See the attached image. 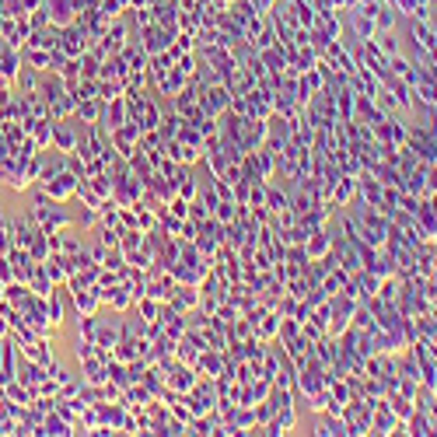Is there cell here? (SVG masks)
Wrapping results in <instances>:
<instances>
[{
	"instance_id": "obj_19",
	"label": "cell",
	"mask_w": 437,
	"mask_h": 437,
	"mask_svg": "<svg viewBox=\"0 0 437 437\" xmlns=\"http://www.w3.org/2000/svg\"><path fill=\"white\" fill-rule=\"evenodd\" d=\"M101 98H81L78 101V109H74V119L78 123H85V126H91V123H101Z\"/></svg>"
},
{
	"instance_id": "obj_27",
	"label": "cell",
	"mask_w": 437,
	"mask_h": 437,
	"mask_svg": "<svg viewBox=\"0 0 437 437\" xmlns=\"http://www.w3.org/2000/svg\"><path fill=\"white\" fill-rule=\"evenodd\" d=\"M347 280H350V273L343 269V266H333L329 273H326V280H322V287H326V294L333 297V294H340L343 287H347Z\"/></svg>"
},
{
	"instance_id": "obj_2",
	"label": "cell",
	"mask_w": 437,
	"mask_h": 437,
	"mask_svg": "<svg viewBox=\"0 0 437 437\" xmlns=\"http://www.w3.org/2000/svg\"><path fill=\"white\" fill-rule=\"evenodd\" d=\"M371 413H374V399H367V395H357L343 406V420L350 427V437L371 434Z\"/></svg>"
},
{
	"instance_id": "obj_21",
	"label": "cell",
	"mask_w": 437,
	"mask_h": 437,
	"mask_svg": "<svg viewBox=\"0 0 437 437\" xmlns=\"http://www.w3.org/2000/svg\"><path fill=\"white\" fill-rule=\"evenodd\" d=\"M287 207H290V192L280 189L276 182H266V210H269V214H280V210H287Z\"/></svg>"
},
{
	"instance_id": "obj_16",
	"label": "cell",
	"mask_w": 437,
	"mask_h": 437,
	"mask_svg": "<svg viewBox=\"0 0 437 437\" xmlns=\"http://www.w3.org/2000/svg\"><path fill=\"white\" fill-rule=\"evenodd\" d=\"M280 322H283V319H280V315H276L273 308H266V312H262L259 319H256V326H252V333L259 336L262 343H273V340L280 336Z\"/></svg>"
},
{
	"instance_id": "obj_13",
	"label": "cell",
	"mask_w": 437,
	"mask_h": 437,
	"mask_svg": "<svg viewBox=\"0 0 437 437\" xmlns=\"http://www.w3.org/2000/svg\"><path fill=\"white\" fill-rule=\"evenodd\" d=\"M126 119H130V109H126V98H123V94L101 105V126H105V133H112V130L123 126Z\"/></svg>"
},
{
	"instance_id": "obj_4",
	"label": "cell",
	"mask_w": 437,
	"mask_h": 437,
	"mask_svg": "<svg viewBox=\"0 0 437 437\" xmlns=\"http://www.w3.org/2000/svg\"><path fill=\"white\" fill-rule=\"evenodd\" d=\"M39 185H42V189H46V192L53 196V199H63V203H67V199H74V196H78V185H81V175H78V172H70V168H60V172H56V175H49V178H42Z\"/></svg>"
},
{
	"instance_id": "obj_39",
	"label": "cell",
	"mask_w": 437,
	"mask_h": 437,
	"mask_svg": "<svg viewBox=\"0 0 437 437\" xmlns=\"http://www.w3.org/2000/svg\"><path fill=\"white\" fill-rule=\"evenodd\" d=\"M434 116H437V105H434Z\"/></svg>"
},
{
	"instance_id": "obj_35",
	"label": "cell",
	"mask_w": 437,
	"mask_h": 437,
	"mask_svg": "<svg viewBox=\"0 0 437 437\" xmlns=\"http://www.w3.org/2000/svg\"><path fill=\"white\" fill-rule=\"evenodd\" d=\"M14 280V266H11V256L0 252V283H11Z\"/></svg>"
},
{
	"instance_id": "obj_28",
	"label": "cell",
	"mask_w": 437,
	"mask_h": 437,
	"mask_svg": "<svg viewBox=\"0 0 437 437\" xmlns=\"http://www.w3.org/2000/svg\"><path fill=\"white\" fill-rule=\"evenodd\" d=\"M406 427H410V434L413 437H431L434 434V424H431V417H427L424 410H417V413L406 420Z\"/></svg>"
},
{
	"instance_id": "obj_10",
	"label": "cell",
	"mask_w": 437,
	"mask_h": 437,
	"mask_svg": "<svg viewBox=\"0 0 437 437\" xmlns=\"http://www.w3.org/2000/svg\"><path fill=\"white\" fill-rule=\"evenodd\" d=\"M224 360H228V353H221V350H203L196 360H192V367H196V374L199 378H221L224 374Z\"/></svg>"
},
{
	"instance_id": "obj_1",
	"label": "cell",
	"mask_w": 437,
	"mask_h": 437,
	"mask_svg": "<svg viewBox=\"0 0 437 437\" xmlns=\"http://www.w3.org/2000/svg\"><path fill=\"white\" fill-rule=\"evenodd\" d=\"M28 214L35 217V224H39L46 235H53V231L74 224V214L67 210V203H63V199H53L42 185L32 192V210H28Z\"/></svg>"
},
{
	"instance_id": "obj_22",
	"label": "cell",
	"mask_w": 437,
	"mask_h": 437,
	"mask_svg": "<svg viewBox=\"0 0 437 437\" xmlns=\"http://www.w3.org/2000/svg\"><path fill=\"white\" fill-rule=\"evenodd\" d=\"M25 63L35 67L39 74H49V70H53V49H35V46H28V49H25Z\"/></svg>"
},
{
	"instance_id": "obj_29",
	"label": "cell",
	"mask_w": 437,
	"mask_h": 437,
	"mask_svg": "<svg viewBox=\"0 0 437 437\" xmlns=\"http://www.w3.org/2000/svg\"><path fill=\"white\" fill-rule=\"evenodd\" d=\"M385 399H388V406H392V413H395V420H402V424H406V420H410V417L417 413V406H413V399H402V395H392V392H388Z\"/></svg>"
},
{
	"instance_id": "obj_26",
	"label": "cell",
	"mask_w": 437,
	"mask_h": 437,
	"mask_svg": "<svg viewBox=\"0 0 437 437\" xmlns=\"http://www.w3.org/2000/svg\"><path fill=\"white\" fill-rule=\"evenodd\" d=\"M399 207H402V189H399V185H385V189H381V203H378V210H381L385 217H392Z\"/></svg>"
},
{
	"instance_id": "obj_18",
	"label": "cell",
	"mask_w": 437,
	"mask_h": 437,
	"mask_svg": "<svg viewBox=\"0 0 437 437\" xmlns=\"http://www.w3.org/2000/svg\"><path fill=\"white\" fill-rule=\"evenodd\" d=\"M39 85H42V74H39L35 67H28V63H21V70H18L14 81H11V87H18V94H35Z\"/></svg>"
},
{
	"instance_id": "obj_24",
	"label": "cell",
	"mask_w": 437,
	"mask_h": 437,
	"mask_svg": "<svg viewBox=\"0 0 437 437\" xmlns=\"http://www.w3.org/2000/svg\"><path fill=\"white\" fill-rule=\"evenodd\" d=\"M374 46H378L385 56L402 53V35H399V28H395V32H374Z\"/></svg>"
},
{
	"instance_id": "obj_17",
	"label": "cell",
	"mask_w": 437,
	"mask_h": 437,
	"mask_svg": "<svg viewBox=\"0 0 437 437\" xmlns=\"http://www.w3.org/2000/svg\"><path fill=\"white\" fill-rule=\"evenodd\" d=\"M353 196H357V175H343L336 185H333V192H329V199H333V207L336 210H343L353 203Z\"/></svg>"
},
{
	"instance_id": "obj_15",
	"label": "cell",
	"mask_w": 437,
	"mask_h": 437,
	"mask_svg": "<svg viewBox=\"0 0 437 437\" xmlns=\"http://www.w3.org/2000/svg\"><path fill=\"white\" fill-rule=\"evenodd\" d=\"M402 192L406 196H427V161H417L402 175Z\"/></svg>"
},
{
	"instance_id": "obj_20",
	"label": "cell",
	"mask_w": 437,
	"mask_h": 437,
	"mask_svg": "<svg viewBox=\"0 0 437 437\" xmlns=\"http://www.w3.org/2000/svg\"><path fill=\"white\" fill-rule=\"evenodd\" d=\"M252 158H256V168H259L262 178H266V182H273V178H276V151H273V147H266V144H259V147L252 151Z\"/></svg>"
},
{
	"instance_id": "obj_31",
	"label": "cell",
	"mask_w": 437,
	"mask_h": 437,
	"mask_svg": "<svg viewBox=\"0 0 437 437\" xmlns=\"http://www.w3.org/2000/svg\"><path fill=\"white\" fill-rule=\"evenodd\" d=\"M364 395H367V399H385V395H388V381H381V378H364Z\"/></svg>"
},
{
	"instance_id": "obj_9",
	"label": "cell",
	"mask_w": 437,
	"mask_h": 437,
	"mask_svg": "<svg viewBox=\"0 0 437 437\" xmlns=\"http://www.w3.org/2000/svg\"><path fill=\"white\" fill-rule=\"evenodd\" d=\"M165 381H168V392H172V395H185V392L199 381V374H196V367H192V364L175 360L172 367L165 371Z\"/></svg>"
},
{
	"instance_id": "obj_33",
	"label": "cell",
	"mask_w": 437,
	"mask_h": 437,
	"mask_svg": "<svg viewBox=\"0 0 437 437\" xmlns=\"http://www.w3.org/2000/svg\"><path fill=\"white\" fill-rule=\"evenodd\" d=\"M294 308H297V297H290V294L283 290V294L276 297V308H273V312H276L280 319H290V315H294Z\"/></svg>"
},
{
	"instance_id": "obj_36",
	"label": "cell",
	"mask_w": 437,
	"mask_h": 437,
	"mask_svg": "<svg viewBox=\"0 0 437 437\" xmlns=\"http://www.w3.org/2000/svg\"><path fill=\"white\" fill-rule=\"evenodd\" d=\"M437 192V165H427V196Z\"/></svg>"
},
{
	"instance_id": "obj_23",
	"label": "cell",
	"mask_w": 437,
	"mask_h": 437,
	"mask_svg": "<svg viewBox=\"0 0 437 437\" xmlns=\"http://www.w3.org/2000/svg\"><path fill=\"white\" fill-rule=\"evenodd\" d=\"M399 21H402V18H399V11H395L392 4H381L378 14H374V28H378V32H395Z\"/></svg>"
},
{
	"instance_id": "obj_38",
	"label": "cell",
	"mask_w": 437,
	"mask_h": 437,
	"mask_svg": "<svg viewBox=\"0 0 437 437\" xmlns=\"http://www.w3.org/2000/svg\"><path fill=\"white\" fill-rule=\"evenodd\" d=\"M0 221H7V217H4V210H0Z\"/></svg>"
},
{
	"instance_id": "obj_8",
	"label": "cell",
	"mask_w": 437,
	"mask_h": 437,
	"mask_svg": "<svg viewBox=\"0 0 437 437\" xmlns=\"http://www.w3.org/2000/svg\"><path fill=\"white\" fill-rule=\"evenodd\" d=\"M67 60H78L81 53L87 49V35H85V28L78 25V21H70V25H63L60 28V46H56Z\"/></svg>"
},
{
	"instance_id": "obj_5",
	"label": "cell",
	"mask_w": 437,
	"mask_h": 437,
	"mask_svg": "<svg viewBox=\"0 0 437 437\" xmlns=\"http://www.w3.org/2000/svg\"><path fill=\"white\" fill-rule=\"evenodd\" d=\"M228 105H231V87L224 81H210L199 91V109L207 116H221V112H228Z\"/></svg>"
},
{
	"instance_id": "obj_12",
	"label": "cell",
	"mask_w": 437,
	"mask_h": 437,
	"mask_svg": "<svg viewBox=\"0 0 437 437\" xmlns=\"http://www.w3.org/2000/svg\"><path fill=\"white\" fill-rule=\"evenodd\" d=\"M67 294H70V301H74L78 315H98V308H101L98 283H91V287H78V290H67Z\"/></svg>"
},
{
	"instance_id": "obj_30",
	"label": "cell",
	"mask_w": 437,
	"mask_h": 437,
	"mask_svg": "<svg viewBox=\"0 0 437 437\" xmlns=\"http://www.w3.org/2000/svg\"><path fill=\"white\" fill-rule=\"evenodd\" d=\"M235 214H238V203H235V199H221V203L214 207V214H210V217H217L221 224H231V221H235Z\"/></svg>"
},
{
	"instance_id": "obj_11",
	"label": "cell",
	"mask_w": 437,
	"mask_h": 437,
	"mask_svg": "<svg viewBox=\"0 0 437 437\" xmlns=\"http://www.w3.org/2000/svg\"><path fill=\"white\" fill-rule=\"evenodd\" d=\"M395 413L388 406V399H374V413H371V434H381V437H392L395 431Z\"/></svg>"
},
{
	"instance_id": "obj_3",
	"label": "cell",
	"mask_w": 437,
	"mask_h": 437,
	"mask_svg": "<svg viewBox=\"0 0 437 437\" xmlns=\"http://www.w3.org/2000/svg\"><path fill=\"white\" fill-rule=\"evenodd\" d=\"M329 304H333V319H329V336H343L350 326H353V312L360 308V301L340 290V294H333V297H329Z\"/></svg>"
},
{
	"instance_id": "obj_14",
	"label": "cell",
	"mask_w": 437,
	"mask_h": 437,
	"mask_svg": "<svg viewBox=\"0 0 437 437\" xmlns=\"http://www.w3.org/2000/svg\"><path fill=\"white\" fill-rule=\"evenodd\" d=\"M196 304H199V287H192V283H175L172 297H168V308L182 312V315H189Z\"/></svg>"
},
{
	"instance_id": "obj_25",
	"label": "cell",
	"mask_w": 437,
	"mask_h": 437,
	"mask_svg": "<svg viewBox=\"0 0 437 437\" xmlns=\"http://www.w3.org/2000/svg\"><path fill=\"white\" fill-rule=\"evenodd\" d=\"M46 312H49V322H53L56 329H60V326L67 322V319H63V315H67V301H63L60 287H56V290H53V294L46 297Z\"/></svg>"
},
{
	"instance_id": "obj_7",
	"label": "cell",
	"mask_w": 437,
	"mask_h": 437,
	"mask_svg": "<svg viewBox=\"0 0 437 437\" xmlns=\"http://www.w3.org/2000/svg\"><path fill=\"white\" fill-rule=\"evenodd\" d=\"M175 35H178V32H168V28H161V25H151V28L137 32V42L144 46L147 56H158V53H168V46H172Z\"/></svg>"
},
{
	"instance_id": "obj_34",
	"label": "cell",
	"mask_w": 437,
	"mask_h": 437,
	"mask_svg": "<svg viewBox=\"0 0 437 437\" xmlns=\"http://www.w3.org/2000/svg\"><path fill=\"white\" fill-rule=\"evenodd\" d=\"M207 217H210L207 203H203V199H192V203H189V221H196V224H199V221H207Z\"/></svg>"
},
{
	"instance_id": "obj_37",
	"label": "cell",
	"mask_w": 437,
	"mask_h": 437,
	"mask_svg": "<svg viewBox=\"0 0 437 437\" xmlns=\"http://www.w3.org/2000/svg\"><path fill=\"white\" fill-rule=\"evenodd\" d=\"M11 98H14V87H11V85H0V112L11 105Z\"/></svg>"
},
{
	"instance_id": "obj_32",
	"label": "cell",
	"mask_w": 437,
	"mask_h": 437,
	"mask_svg": "<svg viewBox=\"0 0 437 437\" xmlns=\"http://www.w3.org/2000/svg\"><path fill=\"white\" fill-rule=\"evenodd\" d=\"M151 25H154V7H133V28L144 32Z\"/></svg>"
},
{
	"instance_id": "obj_6",
	"label": "cell",
	"mask_w": 437,
	"mask_h": 437,
	"mask_svg": "<svg viewBox=\"0 0 437 437\" xmlns=\"http://www.w3.org/2000/svg\"><path fill=\"white\" fill-rule=\"evenodd\" d=\"M81 126H85V123H78L74 116H70V119H56V123H53V147L63 151V154H74L78 137H81Z\"/></svg>"
}]
</instances>
